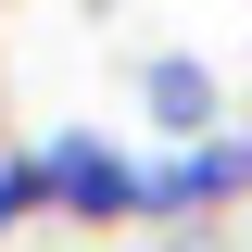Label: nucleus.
Here are the masks:
<instances>
[{
	"mask_svg": "<svg viewBox=\"0 0 252 252\" xmlns=\"http://www.w3.org/2000/svg\"><path fill=\"white\" fill-rule=\"evenodd\" d=\"M38 164H51V215H63V227H139V177H152V164L126 152V139H101V126H51Z\"/></svg>",
	"mask_w": 252,
	"mask_h": 252,
	"instance_id": "f257e3e1",
	"label": "nucleus"
},
{
	"mask_svg": "<svg viewBox=\"0 0 252 252\" xmlns=\"http://www.w3.org/2000/svg\"><path fill=\"white\" fill-rule=\"evenodd\" d=\"M240 189H252V126H227V139H202V152H152V177H139V227L215 215V202H240Z\"/></svg>",
	"mask_w": 252,
	"mask_h": 252,
	"instance_id": "f03ea898",
	"label": "nucleus"
},
{
	"mask_svg": "<svg viewBox=\"0 0 252 252\" xmlns=\"http://www.w3.org/2000/svg\"><path fill=\"white\" fill-rule=\"evenodd\" d=\"M139 126H152L164 152L227 139V76H215L202 51H152V63H139Z\"/></svg>",
	"mask_w": 252,
	"mask_h": 252,
	"instance_id": "7ed1b4c3",
	"label": "nucleus"
},
{
	"mask_svg": "<svg viewBox=\"0 0 252 252\" xmlns=\"http://www.w3.org/2000/svg\"><path fill=\"white\" fill-rule=\"evenodd\" d=\"M26 215H51V164L38 152H0V240H13Z\"/></svg>",
	"mask_w": 252,
	"mask_h": 252,
	"instance_id": "20e7f679",
	"label": "nucleus"
}]
</instances>
